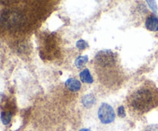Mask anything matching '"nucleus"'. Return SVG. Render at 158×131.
Returning a JSON list of instances; mask_svg holds the SVG:
<instances>
[{"instance_id": "14", "label": "nucleus", "mask_w": 158, "mask_h": 131, "mask_svg": "<svg viewBox=\"0 0 158 131\" xmlns=\"http://www.w3.org/2000/svg\"><path fill=\"white\" fill-rule=\"evenodd\" d=\"M80 131H90V129H86V128H83V129H81Z\"/></svg>"}, {"instance_id": "12", "label": "nucleus", "mask_w": 158, "mask_h": 131, "mask_svg": "<svg viewBox=\"0 0 158 131\" xmlns=\"http://www.w3.org/2000/svg\"><path fill=\"white\" fill-rule=\"evenodd\" d=\"M147 3L148 4V6L151 7V9H152L154 12H157V4H156L155 1H147Z\"/></svg>"}, {"instance_id": "7", "label": "nucleus", "mask_w": 158, "mask_h": 131, "mask_svg": "<svg viewBox=\"0 0 158 131\" xmlns=\"http://www.w3.org/2000/svg\"><path fill=\"white\" fill-rule=\"evenodd\" d=\"M80 78L81 81L84 83H92L94 82V79L88 69H85L82 72H80Z\"/></svg>"}, {"instance_id": "9", "label": "nucleus", "mask_w": 158, "mask_h": 131, "mask_svg": "<svg viewBox=\"0 0 158 131\" xmlns=\"http://www.w3.org/2000/svg\"><path fill=\"white\" fill-rule=\"evenodd\" d=\"M88 59H88L87 55H80V56H78L75 61V66L78 69H81L87 63Z\"/></svg>"}, {"instance_id": "4", "label": "nucleus", "mask_w": 158, "mask_h": 131, "mask_svg": "<svg viewBox=\"0 0 158 131\" xmlns=\"http://www.w3.org/2000/svg\"><path fill=\"white\" fill-rule=\"evenodd\" d=\"M145 26L148 30L157 32L158 31V18L154 15H149L146 19Z\"/></svg>"}, {"instance_id": "10", "label": "nucleus", "mask_w": 158, "mask_h": 131, "mask_svg": "<svg viewBox=\"0 0 158 131\" xmlns=\"http://www.w3.org/2000/svg\"><path fill=\"white\" fill-rule=\"evenodd\" d=\"M76 46H77V47L79 49H80V50H83V49H85L86 47H87L88 45H87V43H86V42L85 41V40L80 39V40H78V41H77Z\"/></svg>"}, {"instance_id": "11", "label": "nucleus", "mask_w": 158, "mask_h": 131, "mask_svg": "<svg viewBox=\"0 0 158 131\" xmlns=\"http://www.w3.org/2000/svg\"><path fill=\"white\" fill-rule=\"evenodd\" d=\"M117 114L120 117H124L126 116V112H125V109L123 106H119L117 109Z\"/></svg>"}, {"instance_id": "8", "label": "nucleus", "mask_w": 158, "mask_h": 131, "mask_svg": "<svg viewBox=\"0 0 158 131\" xmlns=\"http://www.w3.org/2000/svg\"><path fill=\"white\" fill-rule=\"evenodd\" d=\"M12 117V112L10 110H5L1 113V120L4 125H8L10 123Z\"/></svg>"}, {"instance_id": "3", "label": "nucleus", "mask_w": 158, "mask_h": 131, "mask_svg": "<svg viewBox=\"0 0 158 131\" xmlns=\"http://www.w3.org/2000/svg\"><path fill=\"white\" fill-rule=\"evenodd\" d=\"M97 115L101 123L104 124H109L112 123L115 120L116 117L115 112L112 106L106 103H103L100 105L97 112Z\"/></svg>"}, {"instance_id": "13", "label": "nucleus", "mask_w": 158, "mask_h": 131, "mask_svg": "<svg viewBox=\"0 0 158 131\" xmlns=\"http://www.w3.org/2000/svg\"><path fill=\"white\" fill-rule=\"evenodd\" d=\"M145 131H158V125H151L146 128Z\"/></svg>"}, {"instance_id": "1", "label": "nucleus", "mask_w": 158, "mask_h": 131, "mask_svg": "<svg viewBox=\"0 0 158 131\" xmlns=\"http://www.w3.org/2000/svg\"><path fill=\"white\" fill-rule=\"evenodd\" d=\"M97 73L103 80V83L114 84V79H117V56L110 49H103L97 53L94 58Z\"/></svg>"}, {"instance_id": "6", "label": "nucleus", "mask_w": 158, "mask_h": 131, "mask_svg": "<svg viewBox=\"0 0 158 131\" xmlns=\"http://www.w3.org/2000/svg\"><path fill=\"white\" fill-rule=\"evenodd\" d=\"M82 103L86 108H90L96 103V98L92 94H86L82 99Z\"/></svg>"}, {"instance_id": "2", "label": "nucleus", "mask_w": 158, "mask_h": 131, "mask_svg": "<svg viewBox=\"0 0 158 131\" xmlns=\"http://www.w3.org/2000/svg\"><path fill=\"white\" fill-rule=\"evenodd\" d=\"M154 99L155 96L151 89L142 87L136 89L130 96L127 105L132 112L143 114L154 107Z\"/></svg>"}, {"instance_id": "5", "label": "nucleus", "mask_w": 158, "mask_h": 131, "mask_svg": "<svg viewBox=\"0 0 158 131\" xmlns=\"http://www.w3.org/2000/svg\"><path fill=\"white\" fill-rule=\"evenodd\" d=\"M66 87L72 92H77L81 88V83L75 78H69L65 83Z\"/></svg>"}]
</instances>
